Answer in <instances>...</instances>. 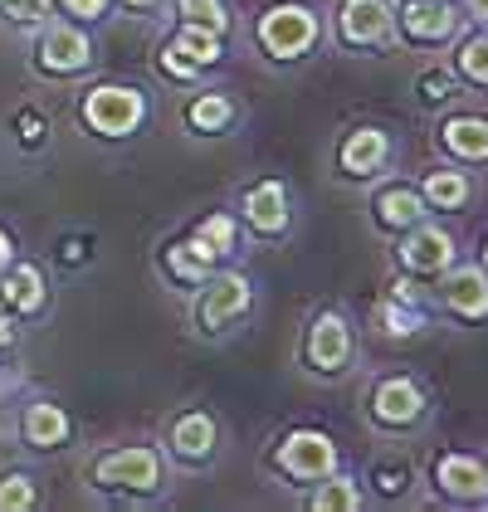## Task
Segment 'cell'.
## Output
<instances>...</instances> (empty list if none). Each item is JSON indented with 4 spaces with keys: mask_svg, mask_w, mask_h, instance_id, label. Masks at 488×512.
Returning a JSON list of instances; mask_svg holds the SVG:
<instances>
[{
    "mask_svg": "<svg viewBox=\"0 0 488 512\" xmlns=\"http://www.w3.org/2000/svg\"><path fill=\"white\" fill-rule=\"evenodd\" d=\"M171 49L201 69V64H215V59H220V35H215V30H201V25H186L181 40L171 44Z\"/></svg>",
    "mask_w": 488,
    "mask_h": 512,
    "instance_id": "44dd1931",
    "label": "cell"
},
{
    "mask_svg": "<svg viewBox=\"0 0 488 512\" xmlns=\"http://www.w3.org/2000/svg\"><path fill=\"white\" fill-rule=\"evenodd\" d=\"M376 415H381L386 425H410V420H420V391H415L410 381H386V386L376 391Z\"/></svg>",
    "mask_w": 488,
    "mask_h": 512,
    "instance_id": "9a60e30c",
    "label": "cell"
},
{
    "mask_svg": "<svg viewBox=\"0 0 488 512\" xmlns=\"http://www.w3.org/2000/svg\"><path fill=\"white\" fill-rule=\"evenodd\" d=\"M162 64L171 69V74H181V79H191V74H196V64H191V59H181L176 49H166V54H162Z\"/></svg>",
    "mask_w": 488,
    "mask_h": 512,
    "instance_id": "1f68e13d",
    "label": "cell"
},
{
    "mask_svg": "<svg viewBox=\"0 0 488 512\" xmlns=\"http://www.w3.org/2000/svg\"><path fill=\"white\" fill-rule=\"evenodd\" d=\"M381 161H386V137L376 127H362L342 142V171H352V176H371Z\"/></svg>",
    "mask_w": 488,
    "mask_h": 512,
    "instance_id": "5bb4252c",
    "label": "cell"
},
{
    "mask_svg": "<svg viewBox=\"0 0 488 512\" xmlns=\"http://www.w3.org/2000/svg\"><path fill=\"white\" fill-rule=\"evenodd\" d=\"M244 308H249V283H244V274H220L205 283L196 317H201L205 332H220V327H225L230 317H240Z\"/></svg>",
    "mask_w": 488,
    "mask_h": 512,
    "instance_id": "3957f363",
    "label": "cell"
},
{
    "mask_svg": "<svg viewBox=\"0 0 488 512\" xmlns=\"http://www.w3.org/2000/svg\"><path fill=\"white\" fill-rule=\"evenodd\" d=\"M391 298H396V303H406V308H415V288H410L406 278H396V283H391Z\"/></svg>",
    "mask_w": 488,
    "mask_h": 512,
    "instance_id": "836d02e7",
    "label": "cell"
},
{
    "mask_svg": "<svg viewBox=\"0 0 488 512\" xmlns=\"http://www.w3.org/2000/svg\"><path fill=\"white\" fill-rule=\"evenodd\" d=\"M157 473H162V464H157L152 449H118V454H108V459L98 464V483L147 493V488H157Z\"/></svg>",
    "mask_w": 488,
    "mask_h": 512,
    "instance_id": "5b68a950",
    "label": "cell"
},
{
    "mask_svg": "<svg viewBox=\"0 0 488 512\" xmlns=\"http://www.w3.org/2000/svg\"><path fill=\"white\" fill-rule=\"evenodd\" d=\"M5 264H10V239L0 235V269H5Z\"/></svg>",
    "mask_w": 488,
    "mask_h": 512,
    "instance_id": "d590c367",
    "label": "cell"
},
{
    "mask_svg": "<svg viewBox=\"0 0 488 512\" xmlns=\"http://www.w3.org/2000/svg\"><path fill=\"white\" fill-rule=\"evenodd\" d=\"M406 30L415 40H445L454 35V10L440 0H406Z\"/></svg>",
    "mask_w": 488,
    "mask_h": 512,
    "instance_id": "4fadbf2b",
    "label": "cell"
},
{
    "mask_svg": "<svg viewBox=\"0 0 488 512\" xmlns=\"http://www.w3.org/2000/svg\"><path fill=\"white\" fill-rule=\"evenodd\" d=\"M425 88H430V98H445L449 79H445V74H440V79H435V74H430V79H425Z\"/></svg>",
    "mask_w": 488,
    "mask_h": 512,
    "instance_id": "e575fe53",
    "label": "cell"
},
{
    "mask_svg": "<svg viewBox=\"0 0 488 512\" xmlns=\"http://www.w3.org/2000/svg\"><path fill=\"white\" fill-rule=\"evenodd\" d=\"M279 464H284L293 478H327L332 464H337V449H332V439H327V434L298 430V434H288L284 439Z\"/></svg>",
    "mask_w": 488,
    "mask_h": 512,
    "instance_id": "277c9868",
    "label": "cell"
},
{
    "mask_svg": "<svg viewBox=\"0 0 488 512\" xmlns=\"http://www.w3.org/2000/svg\"><path fill=\"white\" fill-rule=\"evenodd\" d=\"M376 210H381L386 225H415L425 215V200L415 196V191H386V196L376 200Z\"/></svg>",
    "mask_w": 488,
    "mask_h": 512,
    "instance_id": "7402d4cb",
    "label": "cell"
},
{
    "mask_svg": "<svg viewBox=\"0 0 488 512\" xmlns=\"http://www.w3.org/2000/svg\"><path fill=\"white\" fill-rule=\"evenodd\" d=\"M83 118L93 132H103V137H127L137 122H142V93H132V88H93L88 93V103H83Z\"/></svg>",
    "mask_w": 488,
    "mask_h": 512,
    "instance_id": "7a4b0ae2",
    "label": "cell"
},
{
    "mask_svg": "<svg viewBox=\"0 0 488 512\" xmlns=\"http://www.w3.org/2000/svg\"><path fill=\"white\" fill-rule=\"evenodd\" d=\"M181 15H186V25H201V30H225V10H220V0H181Z\"/></svg>",
    "mask_w": 488,
    "mask_h": 512,
    "instance_id": "4316f807",
    "label": "cell"
},
{
    "mask_svg": "<svg viewBox=\"0 0 488 512\" xmlns=\"http://www.w3.org/2000/svg\"><path fill=\"white\" fill-rule=\"evenodd\" d=\"M449 259H454V239H449L440 225H425V230H415V235L406 239V264L410 269L440 274V269H449Z\"/></svg>",
    "mask_w": 488,
    "mask_h": 512,
    "instance_id": "9c48e42d",
    "label": "cell"
},
{
    "mask_svg": "<svg viewBox=\"0 0 488 512\" xmlns=\"http://www.w3.org/2000/svg\"><path fill=\"white\" fill-rule=\"evenodd\" d=\"M0 303H10V308H20V313H35L44 303V278L35 264H20L15 274L0 283Z\"/></svg>",
    "mask_w": 488,
    "mask_h": 512,
    "instance_id": "2e32d148",
    "label": "cell"
},
{
    "mask_svg": "<svg viewBox=\"0 0 488 512\" xmlns=\"http://www.w3.org/2000/svg\"><path fill=\"white\" fill-rule=\"evenodd\" d=\"M171 444H176V454H186V459H205L210 444H215V425H210L205 415H186V420H176Z\"/></svg>",
    "mask_w": 488,
    "mask_h": 512,
    "instance_id": "d6986e66",
    "label": "cell"
},
{
    "mask_svg": "<svg viewBox=\"0 0 488 512\" xmlns=\"http://www.w3.org/2000/svg\"><path fill=\"white\" fill-rule=\"evenodd\" d=\"M474 5V15H488V0H469Z\"/></svg>",
    "mask_w": 488,
    "mask_h": 512,
    "instance_id": "74e56055",
    "label": "cell"
},
{
    "mask_svg": "<svg viewBox=\"0 0 488 512\" xmlns=\"http://www.w3.org/2000/svg\"><path fill=\"white\" fill-rule=\"evenodd\" d=\"M244 215H249V225H254V230H264V235L284 230V225H288L284 186H274V181L254 186V191H249V200H244Z\"/></svg>",
    "mask_w": 488,
    "mask_h": 512,
    "instance_id": "8fae6325",
    "label": "cell"
},
{
    "mask_svg": "<svg viewBox=\"0 0 488 512\" xmlns=\"http://www.w3.org/2000/svg\"><path fill=\"white\" fill-rule=\"evenodd\" d=\"M318 35V20H313V10L308 5H279V10H269L264 20H259V40L269 54H279V59H293V54H303L308 44Z\"/></svg>",
    "mask_w": 488,
    "mask_h": 512,
    "instance_id": "6da1fadb",
    "label": "cell"
},
{
    "mask_svg": "<svg viewBox=\"0 0 488 512\" xmlns=\"http://www.w3.org/2000/svg\"><path fill=\"white\" fill-rule=\"evenodd\" d=\"M25 439L40 444V449L64 444V439H69V415H64L59 405H30V415H25Z\"/></svg>",
    "mask_w": 488,
    "mask_h": 512,
    "instance_id": "e0dca14e",
    "label": "cell"
},
{
    "mask_svg": "<svg viewBox=\"0 0 488 512\" xmlns=\"http://www.w3.org/2000/svg\"><path fill=\"white\" fill-rule=\"evenodd\" d=\"M127 5H152V0H127Z\"/></svg>",
    "mask_w": 488,
    "mask_h": 512,
    "instance_id": "f35d334b",
    "label": "cell"
},
{
    "mask_svg": "<svg viewBox=\"0 0 488 512\" xmlns=\"http://www.w3.org/2000/svg\"><path fill=\"white\" fill-rule=\"evenodd\" d=\"M445 298L454 313L464 317H484L488 313V278L479 269H454L445 283Z\"/></svg>",
    "mask_w": 488,
    "mask_h": 512,
    "instance_id": "7c38bea8",
    "label": "cell"
},
{
    "mask_svg": "<svg viewBox=\"0 0 488 512\" xmlns=\"http://www.w3.org/2000/svg\"><path fill=\"white\" fill-rule=\"evenodd\" d=\"M313 508L318 512H352V508H362V493H357L352 478H327L323 488H318V498H313Z\"/></svg>",
    "mask_w": 488,
    "mask_h": 512,
    "instance_id": "cb8c5ba5",
    "label": "cell"
},
{
    "mask_svg": "<svg viewBox=\"0 0 488 512\" xmlns=\"http://www.w3.org/2000/svg\"><path fill=\"white\" fill-rule=\"evenodd\" d=\"M44 5H49V0H0V10H5L10 20H40Z\"/></svg>",
    "mask_w": 488,
    "mask_h": 512,
    "instance_id": "4dcf8cb0",
    "label": "cell"
},
{
    "mask_svg": "<svg viewBox=\"0 0 488 512\" xmlns=\"http://www.w3.org/2000/svg\"><path fill=\"white\" fill-rule=\"evenodd\" d=\"M440 488L454 498H484L488 493V469L479 459H464V454H449L440 459Z\"/></svg>",
    "mask_w": 488,
    "mask_h": 512,
    "instance_id": "30bf717a",
    "label": "cell"
},
{
    "mask_svg": "<svg viewBox=\"0 0 488 512\" xmlns=\"http://www.w3.org/2000/svg\"><path fill=\"white\" fill-rule=\"evenodd\" d=\"M20 508H35V488H30V478L10 473L0 483V512H20Z\"/></svg>",
    "mask_w": 488,
    "mask_h": 512,
    "instance_id": "83f0119b",
    "label": "cell"
},
{
    "mask_svg": "<svg viewBox=\"0 0 488 512\" xmlns=\"http://www.w3.org/2000/svg\"><path fill=\"white\" fill-rule=\"evenodd\" d=\"M10 342V322H5V313H0V347Z\"/></svg>",
    "mask_w": 488,
    "mask_h": 512,
    "instance_id": "8d00e7d4",
    "label": "cell"
},
{
    "mask_svg": "<svg viewBox=\"0 0 488 512\" xmlns=\"http://www.w3.org/2000/svg\"><path fill=\"white\" fill-rule=\"evenodd\" d=\"M376 327H381L386 337H410V332L420 327V317H415V308H406V303H396V298H391V303H381V308H376Z\"/></svg>",
    "mask_w": 488,
    "mask_h": 512,
    "instance_id": "d4e9b609",
    "label": "cell"
},
{
    "mask_svg": "<svg viewBox=\"0 0 488 512\" xmlns=\"http://www.w3.org/2000/svg\"><path fill=\"white\" fill-rule=\"evenodd\" d=\"M459 69L474 83H488V40H469L459 49Z\"/></svg>",
    "mask_w": 488,
    "mask_h": 512,
    "instance_id": "f1b7e54d",
    "label": "cell"
},
{
    "mask_svg": "<svg viewBox=\"0 0 488 512\" xmlns=\"http://www.w3.org/2000/svg\"><path fill=\"white\" fill-rule=\"evenodd\" d=\"M342 35L352 44H376L391 35V10L386 0H347L342 5Z\"/></svg>",
    "mask_w": 488,
    "mask_h": 512,
    "instance_id": "8992f818",
    "label": "cell"
},
{
    "mask_svg": "<svg viewBox=\"0 0 488 512\" xmlns=\"http://www.w3.org/2000/svg\"><path fill=\"white\" fill-rule=\"evenodd\" d=\"M464 196H469V181H464L459 171H435V176L425 181V200H430V205H440V210L464 205Z\"/></svg>",
    "mask_w": 488,
    "mask_h": 512,
    "instance_id": "603a6c76",
    "label": "cell"
},
{
    "mask_svg": "<svg viewBox=\"0 0 488 512\" xmlns=\"http://www.w3.org/2000/svg\"><path fill=\"white\" fill-rule=\"evenodd\" d=\"M40 64L54 69V74H74L88 64V40H83L74 25H54L40 40Z\"/></svg>",
    "mask_w": 488,
    "mask_h": 512,
    "instance_id": "52a82bcc",
    "label": "cell"
},
{
    "mask_svg": "<svg viewBox=\"0 0 488 512\" xmlns=\"http://www.w3.org/2000/svg\"><path fill=\"white\" fill-rule=\"evenodd\" d=\"M215 259H220V254H215V249H210V244L196 235L191 244H176V249H171V274H176V278H191V283H196V278H205V269H210Z\"/></svg>",
    "mask_w": 488,
    "mask_h": 512,
    "instance_id": "ffe728a7",
    "label": "cell"
},
{
    "mask_svg": "<svg viewBox=\"0 0 488 512\" xmlns=\"http://www.w3.org/2000/svg\"><path fill=\"white\" fill-rule=\"evenodd\" d=\"M64 5H69V10H74V15H88V20H93V15H103V10H108V0H64Z\"/></svg>",
    "mask_w": 488,
    "mask_h": 512,
    "instance_id": "d6a6232c",
    "label": "cell"
},
{
    "mask_svg": "<svg viewBox=\"0 0 488 512\" xmlns=\"http://www.w3.org/2000/svg\"><path fill=\"white\" fill-rule=\"evenodd\" d=\"M445 142H449V152H459V157H469V161L488 157V118H454L445 127Z\"/></svg>",
    "mask_w": 488,
    "mask_h": 512,
    "instance_id": "ac0fdd59",
    "label": "cell"
},
{
    "mask_svg": "<svg viewBox=\"0 0 488 512\" xmlns=\"http://www.w3.org/2000/svg\"><path fill=\"white\" fill-rule=\"evenodd\" d=\"M308 356L318 371H337L347 361V322L337 313H323L313 322V337H308Z\"/></svg>",
    "mask_w": 488,
    "mask_h": 512,
    "instance_id": "ba28073f",
    "label": "cell"
},
{
    "mask_svg": "<svg viewBox=\"0 0 488 512\" xmlns=\"http://www.w3.org/2000/svg\"><path fill=\"white\" fill-rule=\"evenodd\" d=\"M201 239L215 249V254H230V244H235V225H230L225 215H215V220H205L201 225Z\"/></svg>",
    "mask_w": 488,
    "mask_h": 512,
    "instance_id": "f546056e",
    "label": "cell"
},
{
    "mask_svg": "<svg viewBox=\"0 0 488 512\" xmlns=\"http://www.w3.org/2000/svg\"><path fill=\"white\" fill-rule=\"evenodd\" d=\"M191 122H196L201 132H220V127L230 122V103L215 98V93H210V98H196V103H191Z\"/></svg>",
    "mask_w": 488,
    "mask_h": 512,
    "instance_id": "484cf974",
    "label": "cell"
}]
</instances>
